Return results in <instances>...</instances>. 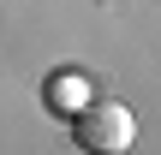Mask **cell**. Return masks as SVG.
<instances>
[{
  "instance_id": "6da1fadb",
  "label": "cell",
  "mask_w": 161,
  "mask_h": 155,
  "mask_svg": "<svg viewBox=\"0 0 161 155\" xmlns=\"http://www.w3.org/2000/svg\"><path fill=\"white\" fill-rule=\"evenodd\" d=\"M72 125H78V143L96 149V155H119V149H131V137H137L131 108H125V102H108V96H90V102L72 113Z\"/></svg>"
},
{
  "instance_id": "7a4b0ae2",
  "label": "cell",
  "mask_w": 161,
  "mask_h": 155,
  "mask_svg": "<svg viewBox=\"0 0 161 155\" xmlns=\"http://www.w3.org/2000/svg\"><path fill=\"white\" fill-rule=\"evenodd\" d=\"M90 96H96V84H90L84 72H54V78H48V90H42L48 113H60V119H72V113H78Z\"/></svg>"
}]
</instances>
